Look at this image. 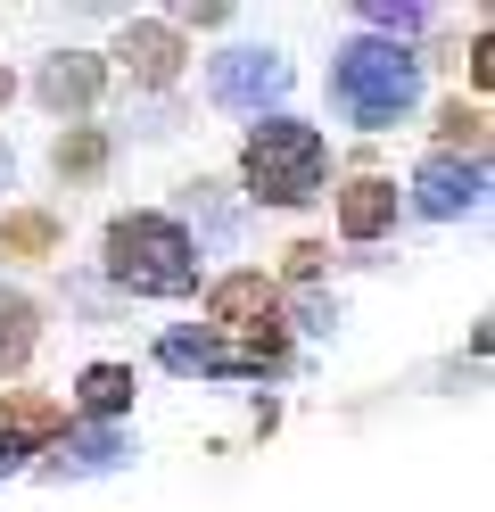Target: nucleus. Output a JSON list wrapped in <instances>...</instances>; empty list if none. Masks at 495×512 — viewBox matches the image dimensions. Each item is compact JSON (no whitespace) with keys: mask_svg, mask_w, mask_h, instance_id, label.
<instances>
[{"mask_svg":"<svg viewBox=\"0 0 495 512\" xmlns=\"http://www.w3.org/2000/svg\"><path fill=\"white\" fill-rule=\"evenodd\" d=\"M438 133H446V149H438V157H454V149H471V157H479V149H487V116L454 100V108L438 116Z\"/></svg>","mask_w":495,"mask_h":512,"instance_id":"nucleus-16","label":"nucleus"},{"mask_svg":"<svg viewBox=\"0 0 495 512\" xmlns=\"http://www.w3.org/2000/svg\"><path fill=\"white\" fill-rule=\"evenodd\" d=\"M471 75H479V83H495V42H487V34L471 42Z\"/></svg>","mask_w":495,"mask_h":512,"instance_id":"nucleus-20","label":"nucleus"},{"mask_svg":"<svg viewBox=\"0 0 495 512\" xmlns=\"http://www.w3.org/2000/svg\"><path fill=\"white\" fill-rule=\"evenodd\" d=\"M99 83H108V67H99L91 50H58L50 67H42V83H33V91H42V108H58V116H83V108L99 100Z\"/></svg>","mask_w":495,"mask_h":512,"instance_id":"nucleus-8","label":"nucleus"},{"mask_svg":"<svg viewBox=\"0 0 495 512\" xmlns=\"http://www.w3.org/2000/svg\"><path fill=\"white\" fill-rule=\"evenodd\" d=\"M215 323L223 331H248V339H264V331H273V314H281V290H273V281H264V273H231V281H215Z\"/></svg>","mask_w":495,"mask_h":512,"instance_id":"nucleus-7","label":"nucleus"},{"mask_svg":"<svg viewBox=\"0 0 495 512\" xmlns=\"http://www.w3.org/2000/svg\"><path fill=\"white\" fill-rule=\"evenodd\" d=\"M9 91H17V75H9V67H0V108H9Z\"/></svg>","mask_w":495,"mask_h":512,"instance_id":"nucleus-22","label":"nucleus"},{"mask_svg":"<svg viewBox=\"0 0 495 512\" xmlns=\"http://www.w3.org/2000/svg\"><path fill=\"white\" fill-rule=\"evenodd\" d=\"M99 166H108V133H91V124H83V133H66V141H58V174L91 182Z\"/></svg>","mask_w":495,"mask_h":512,"instance_id":"nucleus-15","label":"nucleus"},{"mask_svg":"<svg viewBox=\"0 0 495 512\" xmlns=\"http://www.w3.org/2000/svg\"><path fill=\"white\" fill-rule=\"evenodd\" d=\"M75 397H83V413H99V422H116V413L132 405V372H124V364H91V372L75 380Z\"/></svg>","mask_w":495,"mask_h":512,"instance_id":"nucleus-11","label":"nucleus"},{"mask_svg":"<svg viewBox=\"0 0 495 512\" xmlns=\"http://www.w3.org/2000/svg\"><path fill=\"white\" fill-rule=\"evenodd\" d=\"M240 174L264 207H306L322 174H330V149L314 124H297V116H264L256 133H248V157H240Z\"/></svg>","mask_w":495,"mask_h":512,"instance_id":"nucleus-2","label":"nucleus"},{"mask_svg":"<svg viewBox=\"0 0 495 512\" xmlns=\"http://www.w3.org/2000/svg\"><path fill=\"white\" fill-rule=\"evenodd\" d=\"M33 356V306L17 290H0V372H17Z\"/></svg>","mask_w":495,"mask_h":512,"instance_id":"nucleus-14","label":"nucleus"},{"mask_svg":"<svg viewBox=\"0 0 495 512\" xmlns=\"http://www.w3.org/2000/svg\"><path fill=\"white\" fill-rule=\"evenodd\" d=\"M388 223H396V182L363 174V182L339 190V232H347V240H380Z\"/></svg>","mask_w":495,"mask_h":512,"instance_id":"nucleus-10","label":"nucleus"},{"mask_svg":"<svg viewBox=\"0 0 495 512\" xmlns=\"http://www.w3.org/2000/svg\"><path fill=\"white\" fill-rule=\"evenodd\" d=\"M116 58L132 67V83H157V91H165V83L182 75V58H190V50H182V34H174V25H132Z\"/></svg>","mask_w":495,"mask_h":512,"instance_id":"nucleus-9","label":"nucleus"},{"mask_svg":"<svg viewBox=\"0 0 495 512\" xmlns=\"http://www.w3.org/2000/svg\"><path fill=\"white\" fill-rule=\"evenodd\" d=\"M363 25H380V34H421V9H396V0H372Z\"/></svg>","mask_w":495,"mask_h":512,"instance_id":"nucleus-18","label":"nucleus"},{"mask_svg":"<svg viewBox=\"0 0 495 512\" xmlns=\"http://www.w3.org/2000/svg\"><path fill=\"white\" fill-rule=\"evenodd\" d=\"M58 248V215L25 207V215H0V256H50Z\"/></svg>","mask_w":495,"mask_h":512,"instance_id":"nucleus-12","label":"nucleus"},{"mask_svg":"<svg viewBox=\"0 0 495 512\" xmlns=\"http://www.w3.org/2000/svg\"><path fill=\"white\" fill-rule=\"evenodd\" d=\"M215 190H223V182H190V207H198V223H207L215 240H231V207L215 199Z\"/></svg>","mask_w":495,"mask_h":512,"instance_id":"nucleus-17","label":"nucleus"},{"mask_svg":"<svg viewBox=\"0 0 495 512\" xmlns=\"http://www.w3.org/2000/svg\"><path fill=\"white\" fill-rule=\"evenodd\" d=\"M124 455H132V446L116 430H75V438H66V455H58V471H116Z\"/></svg>","mask_w":495,"mask_h":512,"instance_id":"nucleus-13","label":"nucleus"},{"mask_svg":"<svg viewBox=\"0 0 495 512\" xmlns=\"http://www.w3.org/2000/svg\"><path fill=\"white\" fill-rule=\"evenodd\" d=\"M66 430V405L58 397H25V389H0V471H17L42 438Z\"/></svg>","mask_w":495,"mask_h":512,"instance_id":"nucleus-6","label":"nucleus"},{"mask_svg":"<svg viewBox=\"0 0 495 512\" xmlns=\"http://www.w3.org/2000/svg\"><path fill=\"white\" fill-rule=\"evenodd\" d=\"M207 91H215L223 108H264V100H281V91H289V58L281 50H223L215 75H207Z\"/></svg>","mask_w":495,"mask_h":512,"instance_id":"nucleus-4","label":"nucleus"},{"mask_svg":"<svg viewBox=\"0 0 495 512\" xmlns=\"http://www.w3.org/2000/svg\"><path fill=\"white\" fill-rule=\"evenodd\" d=\"M487 199V166H479V157H429V166L413 174V207L421 215H471Z\"/></svg>","mask_w":495,"mask_h":512,"instance_id":"nucleus-5","label":"nucleus"},{"mask_svg":"<svg viewBox=\"0 0 495 512\" xmlns=\"http://www.w3.org/2000/svg\"><path fill=\"white\" fill-rule=\"evenodd\" d=\"M9 174H17V166H9V141H0V190H9Z\"/></svg>","mask_w":495,"mask_h":512,"instance_id":"nucleus-21","label":"nucleus"},{"mask_svg":"<svg viewBox=\"0 0 495 512\" xmlns=\"http://www.w3.org/2000/svg\"><path fill=\"white\" fill-rule=\"evenodd\" d=\"M330 100H339L363 133H388V124L421 100V58L396 50V42H347L339 67H330Z\"/></svg>","mask_w":495,"mask_h":512,"instance_id":"nucleus-1","label":"nucleus"},{"mask_svg":"<svg viewBox=\"0 0 495 512\" xmlns=\"http://www.w3.org/2000/svg\"><path fill=\"white\" fill-rule=\"evenodd\" d=\"M190 232L182 223H165V215H116L108 223V273L124 281L132 298H182L198 265H190Z\"/></svg>","mask_w":495,"mask_h":512,"instance_id":"nucleus-3","label":"nucleus"},{"mask_svg":"<svg viewBox=\"0 0 495 512\" xmlns=\"http://www.w3.org/2000/svg\"><path fill=\"white\" fill-rule=\"evenodd\" d=\"M289 273H297V281H314V273H322V248H314V240H306V248H289Z\"/></svg>","mask_w":495,"mask_h":512,"instance_id":"nucleus-19","label":"nucleus"}]
</instances>
